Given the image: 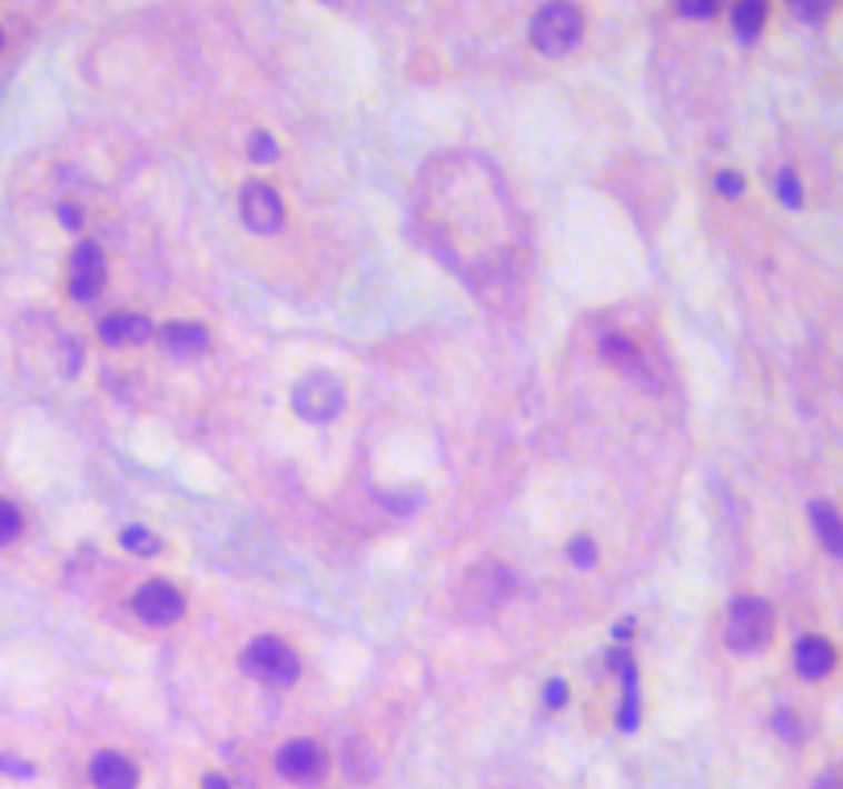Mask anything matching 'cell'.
I'll return each instance as SVG.
<instances>
[{
  "mask_svg": "<svg viewBox=\"0 0 843 789\" xmlns=\"http://www.w3.org/2000/svg\"><path fill=\"white\" fill-rule=\"evenodd\" d=\"M91 781L96 789H137L140 773L132 757H123V752H99L96 761H91Z\"/></svg>",
  "mask_w": 843,
  "mask_h": 789,
  "instance_id": "9",
  "label": "cell"
},
{
  "mask_svg": "<svg viewBox=\"0 0 843 789\" xmlns=\"http://www.w3.org/2000/svg\"><path fill=\"white\" fill-rule=\"evenodd\" d=\"M0 773H13V777H29V773H33V769H29V765H21V761H4V757H0Z\"/></svg>",
  "mask_w": 843,
  "mask_h": 789,
  "instance_id": "24",
  "label": "cell"
},
{
  "mask_svg": "<svg viewBox=\"0 0 843 789\" xmlns=\"http://www.w3.org/2000/svg\"><path fill=\"white\" fill-rule=\"evenodd\" d=\"M206 789H227V781L222 777H206Z\"/></svg>",
  "mask_w": 843,
  "mask_h": 789,
  "instance_id": "26",
  "label": "cell"
},
{
  "mask_svg": "<svg viewBox=\"0 0 843 789\" xmlns=\"http://www.w3.org/2000/svg\"><path fill=\"white\" fill-rule=\"evenodd\" d=\"M137 617L145 626H173L177 617L186 612V600L177 592L173 585H165V580H149V585L137 592Z\"/></svg>",
  "mask_w": 843,
  "mask_h": 789,
  "instance_id": "6",
  "label": "cell"
},
{
  "mask_svg": "<svg viewBox=\"0 0 843 789\" xmlns=\"http://www.w3.org/2000/svg\"><path fill=\"white\" fill-rule=\"evenodd\" d=\"M120 543L128 547L132 556H152V551L161 547V543H157V535H149L145 527H123V531H120Z\"/></svg>",
  "mask_w": 843,
  "mask_h": 789,
  "instance_id": "15",
  "label": "cell"
},
{
  "mask_svg": "<svg viewBox=\"0 0 843 789\" xmlns=\"http://www.w3.org/2000/svg\"><path fill=\"white\" fill-rule=\"evenodd\" d=\"M99 338L108 346H128V341H149L152 338V321L137 313H111L99 321Z\"/></svg>",
  "mask_w": 843,
  "mask_h": 789,
  "instance_id": "11",
  "label": "cell"
},
{
  "mask_svg": "<svg viewBox=\"0 0 843 789\" xmlns=\"http://www.w3.org/2000/svg\"><path fill=\"white\" fill-rule=\"evenodd\" d=\"M716 190L724 198H741L745 193V178H736V173H716Z\"/></svg>",
  "mask_w": 843,
  "mask_h": 789,
  "instance_id": "23",
  "label": "cell"
},
{
  "mask_svg": "<svg viewBox=\"0 0 843 789\" xmlns=\"http://www.w3.org/2000/svg\"><path fill=\"white\" fill-rule=\"evenodd\" d=\"M21 535V510L0 498V547H9Z\"/></svg>",
  "mask_w": 843,
  "mask_h": 789,
  "instance_id": "16",
  "label": "cell"
},
{
  "mask_svg": "<svg viewBox=\"0 0 843 789\" xmlns=\"http://www.w3.org/2000/svg\"><path fill=\"white\" fill-rule=\"evenodd\" d=\"M794 4V13L806 17V21H819V17H827L831 0H790Z\"/></svg>",
  "mask_w": 843,
  "mask_h": 789,
  "instance_id": "21",
  "label": "cell"
},
{
  "mask_svg": "<svg viewBox=\"0 0 843 789\" xmlns=\"http://www.w3.org/2000/svg\"><path fill=\"white\" fill-rule=\"evenodd\" d=\"M276 769H280L288 781H314V777L326 769V757H321V749H317L314 740H292V745L280 749Z\"/></svg>",
  "mask_w": 843,
  "mask_h": 789,
  "instance_id": "8",
  "label": "cell"
},
{
  "mask_svg": "<svg viewBox=\"0 0 843 789\" xmlns=\"http://www.w3.org/2000/svg\"><path fill=\"white\" fill-rule=\"evenodd\" d=\"M774 190H777V198H782L786 206H803V186H799V178H794L790 169H777Z\"/></svg>",
  "mask_w": 843,
  "mask_h": 789,
  "instance_id": "17",
  "label": "cell"
},
{
  "mask_svg": "<svg viewBox=\"0 0 843 789\" xmlns=\"http://www.w3.org/2000/svg\"><path fill=\"white\" fill-rule=\"evenodd\" d=\"M544 699L552 703V708H559V703H564V682H552V687L544 691Z\"/></svg>",
  "mask_w": 843,
  "mask_h": 789,
  "instance_id": "25",
  "label": "cell"
},
{
  "mask_svg": "<svg viewBox=\"0 0 843 789\" xmlns=\"http://www.w3.org/2000/svg\"><path fill=\"white\" fill-rule=\"evenodd\" d=\"M733 26L741 41H757L765 29V0H736L733 9Z\"/></svg>",
  "mask_w": 843,
  "mask_h": 789,
  "instance_id": "14",
  "label": "cell"
},
{
  "mask_svg": "<svg viewBox=\"0 0 843 789\" xmlns=\"http://www.w3.org/2000/svg\"><path fill=\"white\" fill-rule=\"evenodd\" d=\"M794 667H799L803 679H823V675H831V667H835V646H831L827 638L811 633V638L799 641V650H794Z\"/></svg>",
  "mask_w": 843,
  "mask_h": 789,
  "instance_id": "10",
  "label": "cell"
},
{
  "mask_svg": "<svg viewBox=\"0 0 843 789\" xmlns=\"http://www.w3.org/2000/svg\"><path fill=\"white\" fill-rule=\"evenodd\" d=\"M165 346L181 358H198V354H206L210 333H206L198 321H173V326H165Z\"/></svg>",
  "mask_w": 843,
  "mask_h": 789,
  "instance_id": "12",
  "label": "cell"
},
{
  "mask_svg": "<svg viewBox=\"0 0 843 789\" xmlns=\"http://www.w3.org/2000/svg\"><path fill=\"white\" fill-rule=\"evenodd\" d=\"M605 354L617 358V367H634V362H638V350H634L626 338H609V341H605Z\"/></svg>",
  "mask_w": 843,
  "mask_h": 789,
  "instance_id": "20",
  "label": "cell"
},
{
  "mask_svg": "<svg viewBox=\"0 0 843 789\" xmlns=\"http://www.w3.org/2000/svg\"><path fill=\"white\" fill-rule=\"evenodd\" d=\"M811 527H815V535L823 539V547H827L831 556H843V527H840V515L831 510L827 502H811Z\"/></svg>",
  "mask_w": 843,
  "mask_h": 789,
  "instance_id": "13",
  "label": "cell"
},
{
  "mask_svg": "<svg viewBox=\"0 0 843 789\" xmlns=\"http://www.w3.org/2000/svg\"><path fill=\"white\" fill-rule=\"evenodd\" d=\"M244 670L251 679L268 682V687H288V682L300 675V662H297V653H292V646H285V641L256 638L244 650Z\"/></svg>",
  "mask_w": 843,
  "mask_h": 789,
  "instance_id": "3",
  "label": "cell"
},
{
  "mask_svg": "<svg viewBox=\"0 0 843 789\" xmlns=\"http://www.w3.org/2000/svg\"><path fill=\"white\" fill-rule=\"evenodd\" d=\"M244 222L251 227L256 234H276L280 231V222H285V202H280V193L272 186H264V181H251L244 186Z\"/></svg>",
  "mask_w": 843,
  "mask_h": 789,
  "instance_id": "5",
  "label": "cell"
},
{
  "mask_svg": "<svg viewBox=\"0 0 843 789\" xmlns=\"http://www.w3.org/2000/svg\"><path fill=\"white\" fill-rule=\"evenodd\" d=\"M774 638V612L757 597H741L728 612V646L736 653H757Z\"/></svg>",
  "mask_w": 843,
  "mask_h": 789,
  "instance_id": "2",
  "label": "cell"
},
{
  "mask_svg": "<svg viewBox=\"0 0 843 789\" xmlns=\"http://www.w3.org/2000/svg\"><path fill=\"white\" fill-rule=\"evenodd\" d=\"M675 9L683 17H712L716 13V0H675Z\"/></svg>",
  "mask_w": 843,
  "mask_h": 789,
  "instance_id": "22",
  "label": "cell"
},
{
  "mask_svg": "<svg viewBox=\"0 0 843 789\" xmlns=\"http://www.w3.org/2000/svg\"><path fill=\"white\" fill-rule=\"evenodd\" d=\"M292 408L305 416L309 423H329L346 408V391H341V382L334 374H309L305 382H297V391H292Z\"/></svg>",
  "mask_w": 843,
  "mask_h": 789,
  "instance_id": "4",
  "label": "cell"
},
{
  "mask_svg": "<svg viewBox=\"0 0 843 789\" xmlns=\"http://www.w3.org/2000/svg\"><path fill=\"white\" fill-rule=\"evenodd\" d=\"M581 29H585L581 9L568 4V0H552V4H544V9L535 13L530 41H535V50H544V54H568L572 46L581 41Z\"/></svg>",
  "mask_w": 843,
  "mask_h": 789,
  "instance_id": "1",
  "label": "cell"
},
{
  "mask_svg": "<svg viewBox=\"0 0 843 789\" xmlns=\"http://www.w3.org/2000/svg\"><path fill=\"white\" fill-rule=\"evenodd\" d=\"M819 789H835V773L823 777V781H819Z\"/></svg>",
  "mask_w": 843,
  "mask_h": 789,
  "instance_id": "27",
  "label": "cell"
},
{
  "mask_svg": "<svg viewBox=\"0 0 843 789\" xmlns=\"http://www.w3.org/2000/svg\"><path fill=\"white\" fill-rule=\"evenodd\" d=\"M0 46H4V38H0Z\"/></svg>",
  "mask_w": 843,
  "mask_h": 789,
  "instance_id": "28",
  "label": "cell"
},
{
  "mask_svg": "<svg viewBox=\"0 0 843 789\" xmlns=\"http://www.w3.org/2000/svg\"><path fill=\"white\" fill-rule=\"evenodd\" d=\"M247 152H251V161H259V164H268V161H276V140L268 137V132H251V144H247Z\"/></svg>",
  "mask_w": 843,
  "mask_h": 789,
  "instance_id": "18",
  "label": "cell"
},
{
  "mask_svg": "<svg viewBox=\"0 0 843 789\" xmlns=\"http://www.w3.org/2000/svg\"><path fill=\"white\" fill-rule=\"evenodd\" d=\"M108 284V268H103V256H99L96 243H82L75 251V272H70V297L75 300H96Z\"/></svg>",
  "mask_w": 843,
  "mask_h": 789,
  "instance_id": "7",
  "label": "cell"
},
{
  "mask_svg": "<svg viewBox=\"0 0 843 789\" xmlns=\"http://www.w3.org/2000/svg\"><path fill=\"white\" fill-rule=\"evenodd\" d=\"M568 556H572V563H576V568H593V559H597V547H593V539H588V535H581V539H572Z\"/></svg>",
  "mask_w": 843,
  "mask_h": 789,
  "instance_id": "19",
  "label": "cell"
}]
</instances>
